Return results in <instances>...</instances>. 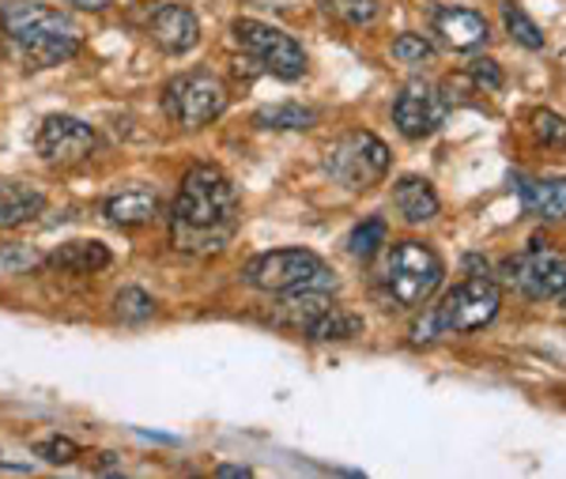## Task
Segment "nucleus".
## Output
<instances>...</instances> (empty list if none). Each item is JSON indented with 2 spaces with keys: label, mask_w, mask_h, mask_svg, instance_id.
Here are the masks:
<instances>
[{
  "label": "nucleus",
  "mask_w": 566,
  "mask_h": 479,
  "mask_svg": "<svg viewBox=\"0 0 566 479\" xmlns=\"http://www.w3.org/2000/svg\"><path fill=\"white\" fill-rule=\"evenodd\" d=\"M239 227V192L219 167L200 163L186 174L170 216V238L181 253H219Z\"/></svg>",
  "instance_id": "obj_1"
},
{
  "label": "nucleus",
  "mask_w": 566,
  "mask_h": 479,
  "mask_svg": "<svg viewBox=\"0 0 566 479\" xmlns=\"http://www.w3.org/2000/svg\"><path fill=\"white\" fill-rule=\"evenodd\" d=\"M0 27L31 69H53L61 61H72L84 45L80 23L50 4H8L0 12Z\"/></svg>",
  "instance_id": "obj_2"
},
{
  "label": "nucleus",
  "mask_w": 566,
  "mask_h": 479,
  "mask_svg": "<svg viewBox=\"0 0 566 479\" xmlns=\"http://www.w3.org/2000/svg\"><path fill=\"white\" fill-rule=\"evenodd\" d=\"M442 275H446V264H442V257L431 250V246L400 242V246H392V250H389L381 280H386L389 299L397 302L400 310H416L438 291Z\"/></svg>",
  "instance_id": "obj_3"
},
{
  "label": "nucleus",
  "mask_w": 566,
  "mask_h": 479,
  "mask_svg": "<svg viewBox=\"0 0 566 479\" xmlns=\"http://www.w3.org/2000/svg\"><path fill=\"white\" fill-rule=\"evenodd\" d=\"M245 280L258 291L287 294V291H328L336 288V275L325 269V261L310 250H276L261 253L245 264Z\"/></svg>",
  "instance_id": "obj_4"
},
{
  "label": "nucleus",
  "mask_w": 566,
  "mask_h": 479,
  "mask_svg": "<svg viewBox=\"0 0 566 479\" xmlns=\"http://www.w3.org/2000/svg\"><path fill=\"white\" fill-rule=\"evenodd\" d=\"M328 174L340 181L344 189H374L389 174V147L374 133H348L328 147Z\"/></svg>",
  "instance_id": "obj_5"
},
{
  "label": "nucleus",
  "mask_w": 566,
  "mask_h": 479,
  "mask_svg": "<svg viewBox=\"0 0 566 479\" xmlns=\"http://www.w3.org/2000/svg\"><path fill=\"white\" fill-rule=\"evenodd\" d=\"M502 306V291L488 275H472V280L458 283L434 310L438 329L442 333H476V329L491 325Z\"/></svg>",
  "instance_id": "obj_6"
},
{
  "label": "nucleus",
  "mask_w": 566,
  "mask_h": 479,
  "mask_svg": "<svg viewBox=\"0 0 566 479\" xmlns=\"http://www.w3.org/2000/svg\"><path fill=\"white\" fill-rule=\"evenodd\" d=\"M234 39L250 58H258L272 76L280 80H303L306 72V53L291 34H283L280 27H269L261 20H234Z\"/></svg>",
  "instance_id": "obj_7"
},
{
  "label": "nucleus",
  "mask_w": 566,
  "mask_h": 479,
  "mask_svg": "<svg viewBox=\"0 0 566 479\" xmlns=\"http://www.w3.org/2000/svg\"><path fill=\"white\" fill-rule=\"evenodd\" d=\"M227 110V87L212 72H186L167 87V114L186 128H205Z\"/></svg>",
  "instance_id": "obj_8"
},
{
  "label": "nucleus",
  "mask_w": 566,
  "mask_h": 479,
  "mask_svg": "<svg viewBox=\"0 0 566 479\" xmlns=\"http://www.w3.org/2000/svg\"><path fill=\"white\" fill-rule=\"evenodd\" d=\"M506 275L528 299H559L566 291V257L533 242V250L506 261Z\"/></svg>",
  "instance_id": "obj_9"
},
{
  "label": "nucleus",
  "mask_w": 566,
  "mask_h": 479,
  "mask_svg": "<svg viewBox=\"0 0 566 479\" xmlns=\"http://www.w3.org/2000/svg\"><path fill=\"white\" fill-rule=\"evenodd\" d=\"M34 147L45 163H57V167H72V163H84L91 152H95V133L91 125H84L80 117H65L53 114L45 117L39 136H34Z\"/></svg>",
  "instance_id": "obj_10"
},
{
  "label": "nucleus",
  "mask_w": 566,
  "mask_h": 479,
  "mask_svg": "<svg viewBox=\"0 0 566 479\" xmlns=\"http://www.w3.org/2000/svg\"><path fill=\"white\" fill-rule=\"evenodd\" d=\"M392 122H397V128L408 140H423V136H431L446 122V98L438 95V87L412 80L397 95V103H392Z\"/></svg>",
  "instance_id": "obj_11"
},
{
  "label": "nucleus",
  "mask_w": 566,
  "mask_h": 479,
  "mask_svg": "<svg viewBox=\"0 0 566 479\" xmlns=\"http://www.w3.org/2000/svg\"><path fill=\"white\" fill-rule=\"evenodd\" d=\"M148 34L163 53H189L200 42V23L186 4H163L155 8Z\"/></svg>",
  "instance_id": "obj_12"
},
{
  "label": "nucleus",
  "mask_w": 566,
  "mask_h": 479,
  "mask_svg": "<svg viewBox=\"0 0 566 479\" xmlns=\"http://www.w3.org/2000/svg\"><path fill=\"white\" fill-rule=\"evenodd\" d=\"M434 34H442V42L453 50H476L480 42H488V20L472 8L450 4L434 12Z\"/></svg>",
  "instance_id": "obj_13"
},
{
  "label": "nucleus",
  "mask_w": 566,
  "mask_h": 479,
  "mask_svg": "<svg viewBox=\"0 0 566 479\" xmlns=\"http://www.w3.org/2000/svg\"><path fill=\"white\" fill-rule=\"evenodd\" d=\"M392 205H397V211L408 223H431L438 216V192L427 178L405 174V178L392 186Z\"/></svg>",
  "instance_id": "obj_14"
},
{
  "label": "nucleus",
  "mask_w": 566,
  "mask_h": 479,
  "mask_svg": "<svg viewBox=\"0 0 566 479\" xmlns=\"http://www.w3.org/2000/svg\"><path fill=\"white\" fill-rule=\"evenodd\" d=\"M159 216V197L155 189H144V186H133V189H122L106 200V219L117 227H140V223H151Z\"/></svg>",
  "instance_id": "obj_15"
},
{
  "label": "nucleus",
  "mask_w": 566,
  "mask_h": 479,
  "mask_svg": "<svg viewBox=\"0 0 566 479\" xmlns=\"http://www.w3.org/2000/svg\"><path fill=\"white\" fill-rule=\"evenodd\" d=\"M45 197L42 189L23 186V181H0V227L12 230L31 223L34 216H42Z\"/></svg>",
  "instance_id": "obj_16"
},
{
  "label": "nucleus",
  "mask_w": 566,
  "mask_h": 479,
  "mask_svg": "<svg viewBox=\"0 0 566 479\" xmlns=\"http://www.w3.org/2000/svg\"><path fill=\"white\" fill-rule=\"evenodd\" d=\"M333 306V299H328L325 291H310V288H303V291H287L283 294V302L276 306V321L280 325H291V329H306L314 325L322 313Z\"/></svg>",
  "instance_id": "obj_17"
},
{
  "label": "nucleus",
  "mask_w": 566,
  "mask_h": 479,
  "mask_svg": "<svg viewBox=\"0 0 566 479\" xmlns=\"http://www.w3.org/2000/svg\"><path fill=\"white\" fill-rule=\"evenodd\" d=\"M522 181V200L528 216L541 219H566V178H552V181Z\"/></svg>",
  "instance_id": "obj_18"
},
{
  "label": "nucleus",
  "mask_w": 566,
  "mask_h": 479,
  "mask_svg": "<svg viewBox=\"0 0 566 479\" xmlns=\"http://www.w3.org/2000/svg\"><path fill=\"white\" fill-rule=\"evenodd\" d=\"M109 250L103 242H69L50 257V264H57L61 272H103L109 269Z\"/></svg>",
  "instance_id": "obj_19"
},
{
  "label": "nucleus",
  "mask_w": 566,
  "mask_h": 479,
  "mask_svg": "<svg viewBox=\"0 0 566 479\" xmlns=\"http://www.w3.org/2000/svg\"><path fill=\"white\" fill-rule=\"evenodd\" d=\"M363 333V317L359 313H348L340 306H328L314 325L306 329L310 340H352Z\"/></svg>",
  "instance_id": "obj_20"
},
{
  "label": "nucleus",
  "mask_w": 566,
  "mask_h": 479,
  "mask_svg": "<svg viewBox=\"0 0 566 479\" xmlns=\"http://www.w3.org/2000/svg\"><path fill=\"white\" fill-rule=\"evenodd\" d=\"M317 110L303 106V103H276V106H264L258 110V122L261 128H314L317 125Z\"/></svg>",
  "instance_id": "obj_21"
},
{
  "label": "nucleus",
  "mask_w": 566,
  "mask_h": 479,
  "mask_svg": "<svg viewBox=\"0 0 566 479\" xmlns=\"http://www.w3.org/2000/svg\"><path fill=\"white\" fill-rule=\"evenodd\" d=\"M386 238H389L386 219H381V216H370V219H363V223L352 230L348 253L355 257V261H370V257L378 253L381 246H386Z\"/></svg>",
  "instance_id": "obj_22"
},
{
  "label": "nucleus",
  "mask_w": 566,
  "mask_h": 479,
  "mask_svg": "<svg viewBox=\"0 0 566 479\" xmlns=\"http://www.w3.org/2000/svg\"><path fill=\"white\" fill-rule=\"evenodd\" d=\"M502 23H506L510 39H514L517 45H525V50H544V31L528 20V12L522 4L506 0V4H502Z\"/></svg>",
  "instance_id": "obj_23"
},
{
  "label": "nucleus",
  "mask_w": 566,
  "mask_h": 479,
  "mask_svg": "<svg viewBox=\"0 0 566 479\" xmlns=\"http://www.w3.org/2000/svg\"><path fill=\"white\" fill-rule=\"evenodd\" d=\"M114 310H117V317H122V321H129V325H140V321H148L151 313H155V302H151L148 291L122 288V291H117V299H114Z\"/></svg>",
  "instance_id": "obj_24"
},
{
  "label": "nucleus",
  "mask_w": 566,
  "mask_h": 479,
  "mask_svg": "<svg viewBox=\"0 0 566 479\" xmlns=\"http://www.w3.org/2000/svg\"><path fill=\"white\" fill-rule=\"evenodd\" d=\"M325 8L336 15V20H344L352 27H367L378 20V12H381L378 0H325Z\"/></svg>",
  "instance_id": "obj_25"
},
{
  "label": "nucleus",
  "mask_w": 566,
  "mask_h": 479,
  "mask_svg": "<svg viewBox=\"0 0 566 479\" xmlns=\"http://www.w3.org/2000/svg\"><path fill=\"white\" fill-rule=\"evenodd\" d=\"M34 264H42V253H34L31 246H0V275H20Z\"/></svg>",
  "instance_id": "obj_26"
},
{
  "label": "nucleus",
  "mask_w": 566,
  "mask_h": 479,
  "mask_svg": "<svg viewBox=\"0 0 566 479\" xmlns=\"http://www.w3.org/2000/svg\"><path fill=\"white\" fill-rule=\"evenodd\" d=\"M392 58L405 64H423L434 58V45L427 42L423 34H400V39L392 42Z\"/></svg>",
  "instance_id": "obj_27"
},
{
  "label": "nucleus",
  "mask_w": 566,
  "mask_h": 479,
  "mask_svg": "<svg viewBox=\"0 0 566 479\" xmlns=\"http://www.w3.org/2000/svg\"><path fill=\"white\" fill-rule=\"evenodd\" d=\"M533 133H536V140H544L552 147L566 144V122L559 114H552V110H536V114H533Z\"/></svg>",
  "instance_id": "obj_28"
},
{
  "label": "nucleus",
  "mask_w": 566,
  "mask_h": 479,
  "mask_svg": "<svg viewBox=\"0 0 566 479\" xmlns=\"http://www.w3.org/2000/svg\"><path fill=\"white\" fill-rule=\"evenodd\" d=\"M34 454L45 457L50 465H69V460H76L80 457V446L72 438H61V435H53V438H45L34 446Z\"/></svg>",
  "instance_id": "obj_29"
},
{
  "label": "nucleus",
  "mask_w": 566,
  "mask_h": 479,
  "mask_svg": "<svg viewBox=\"0 0 566 479\" xmlns=\"http://www.w3.org/2000/svg\"><path fill=\"white\" fill-rule=\"evenodd\" d=\"M469 76L476 80V87L483 91H499L502 87V69L491 58H476L469 64Z\"/></svg>",
  "instance_id": "obj_30"
},
{
  "label": "nucleus",
  "mask_w": 566,
  "mask_h": 479,
  "mask_svg": "<svg viewBox=\"0 0 566 479\" xmlns=\"http://www.w3.org/2000/svg\"><path fill=\"white\" fill-rule=\"evenodd\" d=\"M216 476H223V479H245V476H253V472L245 465H219Z\"/></svg>",
  "instance_id": "obj_31"
},
{
  "label": "nucleus",
  "mask_w": 566,
  "mask_h": 479,
  "mask_svg": "<svg viewBox=\"0 0 566 479\" xmlns=\"http://www.w3.org/2000/svg\"><path fill=\"white\" fill-rule=\"evenodd\" d=\"M65 4H76V8H87V12H103L109 0H65Z\"/></svg>",
  "instance_id": "obj_32"
},
{
  "label": "nucleus",
  "mask_w": 566,
  "mask_h": 479,
  "mask_svg": "<svg viewBox=\"0 0 566 479\" xmlns=\"http://www.w3.org/2000/svg\"><path fill=\"white\" fill-rule=\"evenodd\" d=\"M563 302H566V291H563Z\"/></svg>",
  "instance_id": "obj_33"
}]
</instances>
